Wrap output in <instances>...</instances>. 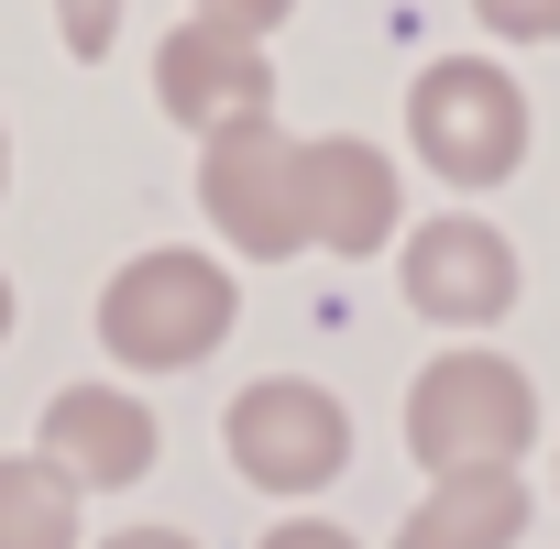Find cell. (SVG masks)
Segmentation results:
<instances>
[{
  "instance_id": "9c48e42d",
  "label": "cell",
  "mask_w": 560,
  "mask_h": 549,
  "mask_svg": "<svg viewBox=\"0 0 560 549\" xmlns=\"http://www.w3.org/2000/svg\"><path fill=\"white\" fill-rule=\"evenodd\" d=\"M154 451H165V429H154L143 396H121V385H67V396H45V451H34V462H56L78 494L143 483Z\"/></svg>"
},
{
  "instance_id": "277c9868",
  "label": "cell",
  "mask_w": 560,
  "mask_h": 549,
  "mask_svg": "<svg viewBox=\"0 0 560 549\" xmlns=\"http://www.w3.org/2000/svg\"><path fill=\"white\" fill-rule=\"evenodd\" d=\"M220 451H231V472L264 483V494H319V483H341V462H352V407H341L330 385H308V374H264V385L231 396Z\"/></svg>"
},
{
  "instance_id": "30bf717a",
  "label": "cell",
  "mask_w": 560,
  "mask_h": 549,
  "mask_svg": "<svg viewBox=\"0 0 560 549\" xmlns=\"http://www.w3.org/2000/svg\"><path fill=\"white\" fill-rule=\"evenodd\" d=\"M516 527H527V483L516 472H440L407 505L396 549H516Z\"/></svg>"
},
{
  "instance_id": "7c38bea8",
  "label": "cell",
  "mask_w": 560,
  "mask_h": 549,
  "mask_svg": "<svg viewBox=\"0 0 560 549\" xmlns=\"http://www.w3.org/2000/svg\"><path fill=\"white\" fill-rule=\"evenodd\" d=\"M472 23L494 45H560V0H472Z\"/></svg>"
},
{
  "instance_id": "ac0fdd59",
  "label": "cell",
  "mask_w": 560,
  "mask_h": 549,
  "mask_svg": "<svg viewBox=\"0 0 560 549\" xmlns=\"http://www.w3.org/2000/svg\"><path fill=\"white\" fill-rule=\"evenodd\" d=\"M0 187H12V132H0Z\"/></svg>"
},
{
  "instance_id": "ba28073f",
  "label": "cell",
  "mask_w": 560,
  "mask_h": 549,
  "mask_svg": "<svg viewBox=\"0 0 560 549\" xmlns=\"http://www.w3.org/2000/svg\"><path fill=\"white\" fill-rule=\"evenodd\" d=\"M298 220H308V242H330V253H352V264L385 253L396 220H407V187H396L385 143H363V132L298 143Z\"/></svg>"
},
{
  "instance_id": "7a4b0ae2",
  "label": "cell",
  "mask_w": 560,
  "mask_h": 549,
  "mask_svg": "<svg viewBox=\"0 0 560 549\" xmlns=\"http://www.w3.org/2000/svg\"><path fill=\"white\" fill-rule=\"evenodd\" d=\"M538 440V385L505 352H440L407 385V451L440 472H516V451Z\"/></svg>"
},
{
  "instance_id": "52a82bcc",
  "label": "cell",
  "mask_w": 560,
  "mask_h": 549,
  "mask_svg": "<svg viewBox=\"0 0 560 549\" xmlns=\"http://www.w3.org/2000/svg\"><path fill=\"white\" fill-rule=\"evenodd\" d=\"M154 100L165 121L187 132H231V121H275V56L253 34H220V23H176L154 45Z\"/></svg>"
},
{
  "instance_id": "9a60e30c",
  "label": "cell",
  "mask_w": 560,
  "mask_h": 549,
  "mask_svg": "<svg viewBox=\"0 0 560 549\" xmlns=\"http://www.w3.org/2000/svg\"><path fill=\"white\" fill-rule=\"evenodd\" d=\"M253 549H363L352 527H330V516H287V527H264Z\"/></svg>"
},
{
  "instance_id": "6da1fadb",
  "label": "cell",
  "mask_w": 560,
  "mask_h": 549,
  "mask_svg": "<svg viewBox=\"0 0 560 549\" xmlns=\"http://www.w3.org/2000/svg\"><path fill=\"white\" fill-rule=\"evenodd\" d=\"M231 319H242L231 264H220V253H187V242L132 253L110 287H100V341H110V363H132V374H187V363H209V352L231 341Z\"/></svg>"
},
{
  "instance_id": "5b68a950",
  "label": "cell",
  "mask_w": 560,
  "mask_h": 549,
  "mask_svg": "<svg viewBox=\"0 0 560 549\" xmlns=\"http://www.w3.org/2000/svg\"><path fill=\"white\" fill-rule=\"evenodd\" d=\"M198 209L231 253L253 264H287L308 253V220H298V132H275V121H231L198 143Z\"/></svg>"
},
{
  "instance_id": "8fae6325",
  "label": "cell",
  "mask_w": 560,
  "mask_h": 549,
  "mask_svg": "<svg viewBox=\"0 0 560 549\" xmlns=\"http://www.w3.org/2000/svg\"><path fill=\"white\" fill-rule=\"evenodd\" d=\"M0 549H78V483L34 451L0 462Z\"/></svg>"
},
{
  "instance_id": "e0dca14e",
  "label": "cell",
  "mask_w": 560,
  "mask_h": 549,
  "mask_svg": "<svg viewBox=\"0 0 560 549\" xmlns=\"http://www.w3.org/2000/svg\"><path fill=\"white\" fill-rule=\"evenodd\" d=\"M0 341H12V274H0Z\"/></svg>"
},
{
  "instance_id": "8992f818",
  "label": "cell",
  "mask_w": 560,
  "mask_h": 549,
  "mask_svg": "<svg viewBox=\"0 0 560 549\" xmlns=\"http://www.w3.org/2000/svg\"><path fill=\"white\" fill-rule=\"evenodd\" d=\"M407 308L418 319H440V330H483V319H505L516 308V242L494 231V220H418L407 231Z\"/></svg>"
},
{
  "instance_id": "3957f363",
  "label": "cell",
  "mask_w": 560,
  "mask_h": 549,
  "mask_svg": "<svg viewBox=\"0 0 560 549\" xmlns=\"http://www.w3.org/2000/svg\"><path fill=\"white\" fill-rule=\"evenodd\" d=\"M407 143L440 187H505L527 165V89L494 56H440L407 89Z\"/></svg>"
},
{
  "instance_id": "2e32d148",
  "label": "cell",
  "mask_w": 560,
  "mask_h": 549,
  "mask_svg": "<svg viewBox=\"0 0 560 549\" xmlns=\"http://www.w3.org/2000/svg\"><path fill=\"white\" fill-rule=\"evenodd\" d=\"M100 549H198L187 527H121V538H100Z\"/></svg>"
},
{
  "instance_id": "5bb4252c",
  "label": "cell",
  "mask_w": 560,
  "mask_h": 549,
  "mask_svg": "<svg viewBox=\"0 0 560 549\" xmlns=\"http://www.w3.org/2000/svg\"><path fill=\"white\" fill-rule=\"evenodd\" d=\"M287 12H298V0H198L187 23H220V34H253V45H264V34L287 23Z\"/></svg>"
},
{
  "instance_id": "4fadbf2b",
  "label": "cell",
  "mask_w": 560,
  "mask_h": 549,
  "mask_svg": "<svg viewBox=\"0 0 560 549\" xmlns=\"http://www.w3.org/2000/svg\"><path fill=\"white\" fill-rule=\"evenodd\" d=\"M56 34H67V56H78V67H100V56H110V34H121V0H56Z\"/></svg>"
}]
</instances>
